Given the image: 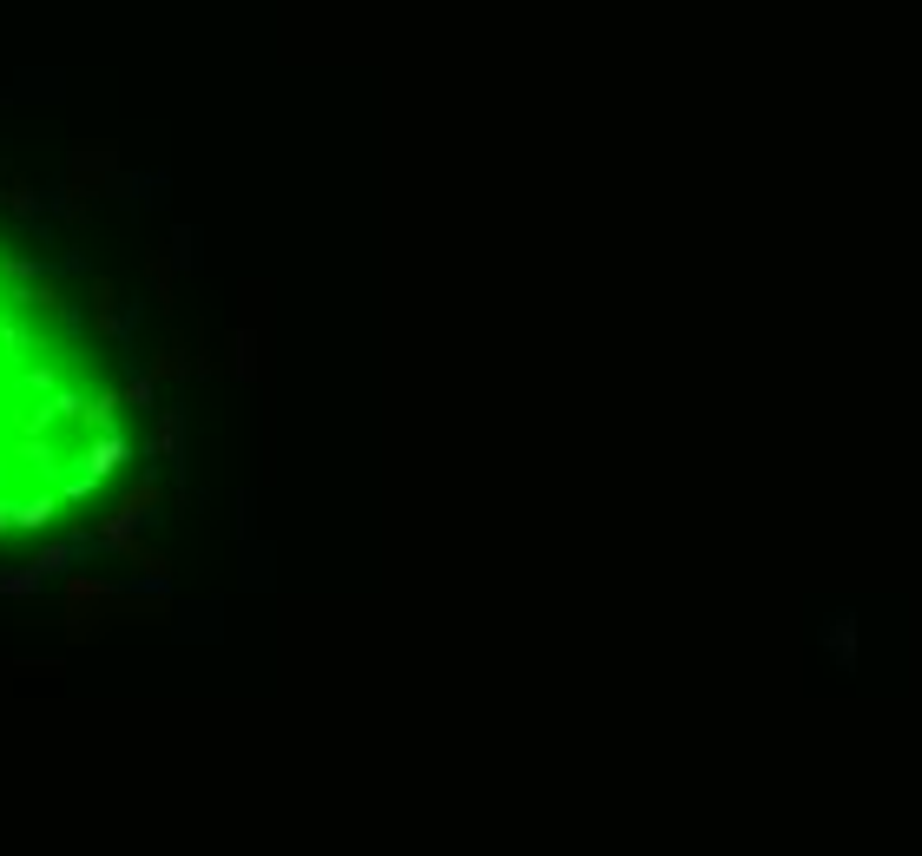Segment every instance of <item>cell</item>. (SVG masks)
I'll use <instances>...</instances> for the list:
<instances>
[{
    "mask_svg": "<svg viewBox=\"0 0 922 856\" xmlns=\"http://www.w3.org/2000/svg\"><path fill=\"white\" fill-rule=\"evenodd\" d=\"M80 547H86V540H53V547H40V554H33V573H40V580H53V573H66Z\"/></svg>",
    "mask_w": 922,
    "mask_h": 856,
    "instance_id": "5",
    "label": "cell"
},
{
    "mask_svg": "<svg viewBox=\"0 0 922 856\" xmlns=\"http://www.w3.org/2000/svg\"><path fill=\"white\" fill-rule=\"evenodd\" d=\"M0 205L20 211V218H33V211H40V191H27V185H0Z\"/></svg>",
    "mask_w": 922,
    "mask_h": 856,
    "instance_id": "11",
    "label": "cell"
},
{
    "mask_svg": "<svg viewBox=\"0 0 922 856\" xmlns=\"http://www.w3.org/2000/svg\"><path fill=\"white\" fill-rule=\"evenodd\" d=\"M119 396H126V409H152V376L126 382V389H119Z\"/></svg>",
    "mask_w": 922,
    "mask_h": 856,
    "instance_id": "14",
    "label": "cell"
},
{
    "mask_svg": "<svg viewBox=\"0 0 922 856\" xmlns=\"http://www.w3.org/2000/svg\"><path fill=\"white\" fill-rule=\"evenodd\" d=\"M119 461H126V435H119V428H99V435H93V448H86V475H93V481H106L112 468H119Z\"/></svg>",
    "mask_w": 922,
    "mask_h": 856,
    "instance_id": "2",
    "label": "cell"
},
{
    "mask_svg": "<svg viewBox=\"0 0 922 856\" xmlns=\"http://www.w3.org/2000/svg\"><path fill=\"white\" fill-rule=\"evenodd\" d=\"M172 270H178L172 251H145V277L159 284V310H172Z\"/></svg>",
    "mask_w": 922,
    "mask_h": 856,
    "instance_id": "6",
    "label": "cell"
},
{
    "mask_svg": "<svg viewBox=\"0 0 922 856\" xmlns=\"http://www.w3.org/2000/svg\"><path fill=\"white\" fill-rule=\"evenodd\" d=\"M119 402H126V396H119V389H106V396H99V402H86V422H93V428H112V422H119Z\"/></svg>",
    "mask_w": 922,
    "mask_h": 856,
    "instance_id": "10",
    "label": "cell"
},
{
    "mask_svg": "<svg viewBox=\"0 0 922 856\" xmlns=\"http://www.w3.org/2000/svg\"><path fill=\"white\" fill-rule=\"evenodd\" d=\"M159 501H165V494H159V481H139V488H126V494H119V508H112L106 521L93 527V540H99V547H119V540H126V534H132V527H139L152 508H159Z\"/></svg>",
    "mask_w": 922,
    "mask_h": 856,
    "instance_id": "1",
    "label": "cell"
},
{
    "mask_svg": "<svg viewBox=\"0 0 922 856\" xmlns=\"http://www.w3.org/2000/svg\"><path fill=\"white\" fill-rule=\"evenodd\" d=\"M86 198H93V191H86V178H73V185L60 191V218L66 224H86Z\"/></svg>",
    "mask_w": 922,
    "mask_h": 856,
    "instance_id": "9",
    "label": "cell"
},
{
    "mask_svg": "<svg viewBox=\"0 0 922 856\" xmlns=\"http://www.w3.org/2000/svg\"><path fill=\"white\" fill-rule=\"evenodd\" d=\"M106 554H126L132 560V567H139L145 573V580H159V587H165V580H172V560H165V554H152V547H145V540H119V547H106Z\"/></svg>",
    "mask_w": 922,
    "mask_h": 856,
    "instance_id": "3",
    "label": "cell"
},
{
    "mask_svg": "<svg viewBox=\"0 0 922 856\" xmlns=\"http://www.w3.org/2000/svg\"><path fill=\"white\" fill-rule=\"evenodd\" d=\"M0 593H14V600H27V593H40V573H33V567H14V573H0Z\"/></svg>",
    "mask_w": 922,
    "mask_h": 856,
    "instance_id": "12",
    "label": "cell"
},
{
    "mask_svg": "<svg viewBox=\"0 0 922 856\" xmlns=\"http://www.w3.org/2000/svg\"><path fill=\"white\" fill-rule=\"evenodd\" d=\"M185 369H191V356H185V349H159V356L145 363V376H152V382H178Z\"/></svg>",
    "mask_w": 922,
    "mask_h": 856,
    "instance_id": "8",
    "label": "cell"
},
{
    "mask_svg": "<svg viewBox=\"0 0 922 856\" xmlns=\"http://www.w3.org/2000/svg\"><path fill=\"white\" fill-rule=\"evenodd\" d=\"M159 455L165 461H185V415H178V409L159 415Z\"/></svg>",
    "mask_w": 922,
    "mask_h": 856,
    "instance_id": "7",
    "label": "cell"
},
{
    "mask_svg": "<svg viewBox=\"0 0 922 856\" xmlns=\"http://www.w3.org/2000/svg\"><path fill=\"white\" fill-rule=\"evenodd\" d=\"M53 521V501H47V494H40V501H27V508H20V527H47Z\"/></svg>",
    "mask_w": 922,
    "mask_h": 856,
    "instance_id": "15",
    "label": "cell"
},
{
    "mask_svg": "<svg viewBox=\"0 0 922 856\" xmlns=\"http://www.w3.org/2000/svg\"><path fill=\"white\" fill-rule=\"evenodd\" d=\"M7 527H20V508H0V534H7Z\"/></svg>",
    "mask_w": 922,
    "mask_h": 856,
    "instance_id": "16",
    "label": "cell"
},
{
    "mask_svg": "<svg viewBox=\"0 0 922 856\" xmlns=\"http://www.w3.org/2000/svg\"><path fill=\"white\" fill-rule=\"evenodd\" d=\"M238 376H257V330H238Z\"/></svg>",
    "mask_w": 922,
    "mask_h": 856,
    "instance_id": "13",
    "label": "cell"
},
{
    "mask_svg": "<svg viewBox=\"0 0 922 856\" xmlns=\"http://www.w3.org/2000/svg\"><path fill=\"white\" fill-rule=\"evenodd\" d=\"M112 172H119V152H112V145H86V152H73V178H86V185H93V178H112Z\"/></svg>",
    "mask_w": 922,
    "mask_h": 856,
    "instance_id": "4",
    "label": "cell"
}]
</instances>
